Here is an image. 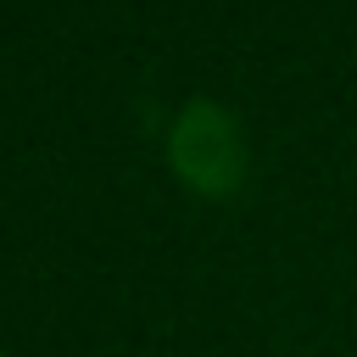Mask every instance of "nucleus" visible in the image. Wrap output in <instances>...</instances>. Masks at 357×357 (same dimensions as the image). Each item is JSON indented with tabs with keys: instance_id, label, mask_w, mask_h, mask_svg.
I'll list each match as a JSON object with an SVG mask.
<instances>
[{
	"instance_id": "f257e3e1",
	"label": "nucleus",
	"mask_w": 357,
	"mask_h": 357,
	"mask_svg": "<svg viewBox=\"0 0 357 357\" xmlns=\"http://www.w3.org/2000/svg\"><path fill=\"white\" fill-rule=\"evenodd\" d=\"M0 357H6V351H0Z\"/></svg>"
}]
</instances>
